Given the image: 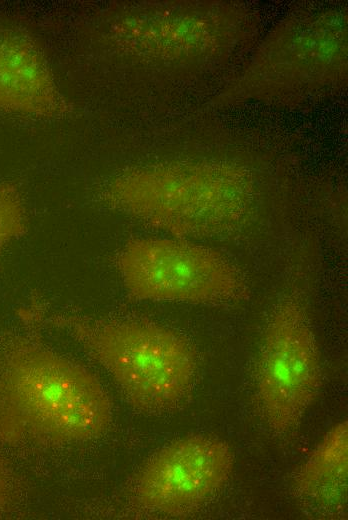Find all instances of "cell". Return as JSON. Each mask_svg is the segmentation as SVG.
Listing matches in <instances>:
<instances>
[{
  "label": "cell",
  "instance_id": "cell-5",
  "mask_svg": "<svg viewBox=\"0 0 348 520\" xmlns=\"http://www.w3.org/2000/svg\"><path fill=\"white\" fill-rule=\"evenodd\" d=\"M321 381V357L307 311L299 300L286 297L267 321L257 360V397L269 428L280 435L293 432Z\"/></svg>",
  "mask_w": 348,
  "mask_h": 520
},
{
  "label": "cell",
  "instance_id": "cell-3",
  "mask_svg": "<svg viewBox=\"0 0 348 520\" xmlns=\"http://www.w3.org/2000/svg\"><path fill=\"white\" fill-rule=\"evenodd\" d=\"M247 187L227 168L167 165L114 178L103 192L112 208L175 237H204L230 229L243 212Z\"/></svg>",
  "mask_w": 348,
  "mask_h": 520
},
{
  "label": "cell",
  "instance_id": "cell-9",
  "mask_svg": "<svg viewBox=\"0 0 348 520\" xmlns=\"http://www.w3.org/2000/svg\"><path fill=\"white\" fill-rule=\"evenodd\" d=\"M27 229V217L18 187L10 182L0 184V250L22 236Z\"/></svg>",
  "mask_w": 348,
  "mask_h": 520
},
{
  "label": "cell",
  "instance_id": "cell-1",
  "mask_svg": "<svg viewBox=\"0 0 348 520\" xmlns=\"http://www.w3.org/2000/svg\"><path fill=\"white\" fill-rule=\"evenodd\" d=\"M112 403L82 365L21 336L0 347V440L9 445L75 444L103 435Z\"/></svg>",
  "mask_w": 348,
  "mask_h": 520
},
{
  "label": "cell",
  "instance_id": "cell-7",
  "mask_svg": "<svg viewBox=\"0 0 348 520\" xmlns=\"http://www.w3.org/2000/svg\"><path fill=\"white\" fill-rule=\"evenodd\" d=\"M70 110L35 41L0 28V111L56 118Z\"/></svg>",
  "mask_w": 348,
  "mask_h": 520
},
{
  "label": "cell",
  "instance_id": "cell-4",
  "mask_svg": "<svg viewBox=\"0 0 348 520\" xmlns=\"http://www.w3.org/2000/svg\"><path fill=\"white\" fill-rule=\"evenodd\" d=\"M117 268L137 300L215 304L246 292L241 273L224 255L185 238L133 239L120 251Z\"/></svg>",
  "mask_w": 348,
  "mask_h": 520
},
{
  "label": "cell",
  "instance_id": "cell-8",
  "mask_svg": "<svg viewBox=\"0 0 348 520\" xmlns=\"http://www.w3.org/2000/svg\"><path fill=\"white\" fill-rule=\"evenodd\" d=\"M348 476V423L333 425L312 451L295 478L299 495L323 512L346 507Z\"/></svg>",
  "mask_w": 348,
  "mask_h": 520
},
{
  "label": "cell",
  "instance_id": "cell-6",
  "mask_svg": "<svg viewBox=\"0 0 348 520\" xmlns=\"http://www.w3.org/2000/svg\"><path fill=\"white\" fill-rule=\"evenodd\" d=\"M233 467V452L225 440L189 435L163 447L146 463L137 479V498L153 511L183 512L219 492Z\"/></svg>",
  "mask_w": 348,
  "mask_h": 520
},
{
  "label": "cell",
  "instance_id": "cell-10",
  "mask_svg": "<svg viewBox=\"0 0 348 520\" xmlns=\"http://www.w3.org/2000/svg\"><path fill=\"white\" fill-rule=\"evenodd\" d=\"M11 497L10 478L7 470L0 460V513L6 508Z\"/></svg>",
  "mask_w": 348,
  "mask_h": 520
},
{
  "label": "cell",
  "instance_id": "cell-2",
  "mask_svg": "<svg viewBox=\"0 0 348 520\" xmlns=\"http://www.w3.org/2000/svg\"><path fill=\"white\" fill-rule=\"evenodd\" d=\"M111 376L136 410L149 414L176 407L190 392L197 355L176 330L144 320H107L73 312L49 316Z\"/></svg>",
  "mask_w": 348,
  "mask_h": 520
}]
</instances>
